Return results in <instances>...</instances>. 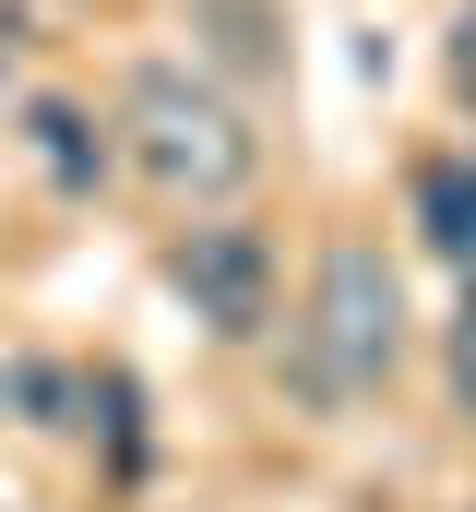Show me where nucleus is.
<instances>
[{
    "label": "nucleus",
    "mask_w": 476,
    "mask_h": 512,
    "mask_svg": "<svg viewBox=\"0 0 476 512\" xmlns=\"http://www.w3.org/2000/svg\"><path fill=\"white\" fill-rule=\"evenodd\" d=\"M393 358H405V286H393V262L369 251V239H334L286 370H298L310 405H357V393L393 382Z\"/></svg>",
    "instance_id": "f257e3e1"
},
{
    "label": "nucleus",
    "mask_w": 476,
    "mask_h": 512,
    "mask_svg": "<svg viewBox=\"0 0 476 512\" xmlns=\"http://www.w3.org/2000/svg\"><path fill=\"white\" fill-rule=\"evenodd\" d=\"M131 167H143L167 203H227L238 179L262 167V143H250V120H238L203 72L143 60V72H131Z\"/></svg>",
    "instance_id": "f03ea898"
},
{
    "label": "nucleus",
    "mask_w": 476,
    "mask_h": 512,
    "mask_svg": "<svg viewBox=\"0 0 476 512\" xmlns=\"http://www.w3.org/2000/svg\"><path fill=\"white\" fill-rule=\"evenodd\" d=\"M167 286L191 298L203 334L250 346V334L274 322V239H262V227H179V239H167Z\"/></svg>",
    "instance_id": "7ed1b4c3"
},
{
    "label": "nucleus",
    "mask_w": 476,
    "mask_h": 512,
    "mask_svg": "<svg viewBox=\"0 0 476 512\" xmlns=\"http://www.w3.org/2000/svg\"><path fill=\"white\" fill-rule=\"evenodd\" d=\"M417 239L476 274V155H429L417 167Z\"/></svg>",
    "instance_id": "20e7f679"
},
{
    "label": "nucleus",
    "mask_w": 476,
    "mask_h": 512,
    "mask_svg": "<svg viewBox=\"0 0 476 512\" xmlns=\"http://www.w3.org/2000/svg\"><path fill=\"white\" fill-rule=\"evenodd\" d=\"M36 155H48V179H60V191H96V179H108V143H96V120H84V108H60V96L36 108Z\"/></svg>",
    "instance_id": "39448f33"
},
{
    "label": "nucleus",
    "mask_w": 476,
    "mask_h": 512,
    "mask_svg": "<svg viewBox=\"0 0 476 512\" xmlns=\"http://www.w3.org/2000/svg\"><path fill=\"white\" fill-rule=\"evenodd\" d=\"M441 358H453V417L476 429V274H465V310H453V346Z\"/></svg>",
    "instance_id": "423d86ee"
},
{
    "label": "nucleus",
    "mask_w": 476,
    "mask_h": 512,
    "mask_svg": "<svg viewBox=\"0 0 476 512\" xmlns=\"http://www.w3.org/2000/svg\"><path fill=\"white\" fill-rule=\"evenodd\" d=\"M12 405H36V429H72V370H12Z\"/></svg>",
    "instance_id": "0eeeda50"
},
{
    "label": "nucleus",
    "mask_w": 476,
    "mask_h": 512,
    "mask_svg": "<svg viewBox=\"0 0 476 512\" xmlns=\"http://www.w3.org/2000/svg\"><path fill=\"white\" fill-rule=\"evenodd\" d=\"M453 96H465V108H476V0H465V12H453Z\"/></svg>",
    "instance_id": "6e6552de"
},
{
    "label": "nucleus",
    "mask_w": 476,
    "mask_h": 512,
    "mask_svg": "<svg viewBox=\"0 0 476 512\" xmlns=\"http://www.w3.org/2000/svg\"><path fill=\"white\" fill-rule=\"evenodd\" d=\"M24 72V0H0V84Z\"/></svg>",
    "instance_id": "1a4fd4ad"
}]
</instances>
